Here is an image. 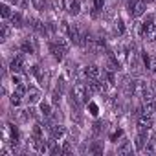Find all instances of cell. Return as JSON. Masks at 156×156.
Segmentation results:
<instances>
[{
	"label": "cell",
	"instance_id": "cell-12",
	"mask_svg": "<svg viewBox=\"0 0 156 156\" xmlns=\"http://www.w3.org/2000/svg\"><path fill=\"white\" fill-rule=\"evenodd\" d=\"M147 9H149V4L145 2V0H136L134 2V8H132V11L129 13L132 19H141L145 13H147Z\"/></svg>",
	"mask_w": 156,
	"mask_h": 156
},
{
	"label": "cell",
	"instance_id": "cell-21",
	"mask_svg": "<svg viewBox=\"0 0 156 156\" xmlns=\"http://www.w3.org/2000/svg\"><path fill=\"white\" fill-rule=\"evenodd\" d=\"M87 110H88V114H90L92 118H99V112H101V108H99V105H98L94 99H90V101L87 103Z\"/></svg>",
	"mask_w": 156,
	"mask_h": 156
},
{
	"label": "cell",
	"instance_id": "cell-14",
	"mask_svg": "<svg viewBox=\"0 0 156 156\" xmlns=\"http://www.w3.org/2000/svg\"><path fill=\"white\" fill-rule=\"evenodd\" d=\"M15 6L13 4H9V2H6V0H2V4H0V13H2V20H9L11 19V15L15 13Z\"/></svg>",
	"mask_w": 156,
	"mask_h": 156
},
{
	"label": "cell",
	"instance_id": "cell-23",
	"mask_svg": "<svg viewBox=\"0 0 156 156\" xmlns=\"http://www.w3.org/2000/svg\"><path fill=\"white\" fill-rule=\"evenodd\" d=\"M143 41H145L147 44H154V42H156V24H154L152 28H149V30H145V35H143Z\"/></svg>",
	"mask_w": 156,
	"mask_h": 156
},
{
	"label": "cell",
	"instance_id": "cell-3",
	"mask_svg": "<svg viewBox=\"0 0 156 156\" xmlns=\"http://www.w3.org/2000/svg\"><path fill=\"white\" fill-rule=\"evenodd\" d=\"M42 87L39 85H33V83H28V92H26V98H24V103L26 105H39V101L42 99Z\"/></svg>",
	"mask_w": 156,
	"mask_h": 156
},
{
	"label": "cell",
	"instance_id": "cell-7",
	"mask_svg": "<svg viewBox=\"0 0 156 156\" xmlns=\"http://www.w3.org/2000/svg\"><path fill=\"white\" fill-rule=\"evenodd\" d=\"M85 79H101V73H103V66L96 64V62H88L81 68Z\"/></svg>",
	"mask_w": 156,
	"mask_h": 156
},
{
	"label": "cell",
	"instance_id": "cell-19",
	"mask_svg": "<svg viewBox=\"0 0 156 156\" xmlns=\"http://www.w3.org/2000/svg\"><path fill=\"white\" fill-rule=\"evenodd\" d=\"M123 136H125V130H123L121 127H112L110 132H108V141H110V143H118Z\"/></svg>",
	"mask_w": 156,
	"mask_h": 156
},
{
	"label": "cell",
	"instance_id": "cell-4",
	"mask_svg": "<svg viewBox=\"0 0 156 156\" xmlns=\"http://www.w3.org/2000/svg\"><path fill=\"white\" fill-rule=\"evenodd\" d=\"M19 50L26 55H33L37 50H39V44H37V39H35V33L33 35H28L24 39H20L19 42Z\"/></svg>",
	"mask_w": 156,
	"mask_h": 156
},
{
	"label": "cell",
	"instance_id": "cell-24",
	"mask_svg": "<svg viewBox=\"0 0 156 156\" xmlns=\"http://www.w3.org/2000/svg\"><path fill=\"white\" fill-rule=\"evenodd\" d=\"M103 151H105V143H103L101 140L92 141V145L88 147V152H94V154H99V152H103Z\"/></svg>",
	"mask_w": 156,
	"mask_h": 156
},
{
	"label": "cell",
	"instance_id": "cell-27",
	"mask_svg": "<svg viewBox=\"0 0 156 156\" xmlns=\"http://www.w3.org/2000/svg\"><path fill=\"white\" fill-rule=\"evenodd\" d=\"M151 73H152V75H154V77H156V66H154V68H152V70H151Z\"/></svg>",
	"mask_w": 156,
	"mask_h": 156
},
{
	"label": "cell",
	"instance_id": "cell-29",
	"mask_svg": "<svg viewBox=\"0 0 156 156\" xmlns=\"http://www.w3.org/2000/svg\"><path fill=\"white\" fill-rule=\"evenodd\" d=\"M121 2H125V0H121Z\"/></svg>",
	"mask_w": 156,
	"mask_h": 156
},
{
	"label": "cell",
	"instance_id": "cell-17",
	"mask_svg": "<svg viewBox=\"0 0 156 156\" xmlns=\"http://www.w3.org/2000/svg\"><path fill=\"white\" fill-rule=\"evenodd\" d=\"M13 33H15V28L11 26V22L9 20H2V42H8Z\"/></svg>",
	"mask_w": 156,
	"mask_h": 156
},
{
	"label": "cell",
	"instance_id": "cell-10",
	"mask_svg": "<svg viewBox=\"0 0 156 156\" xmlns=\"http://www.w3.org/2000/svg\"><path fill=\"white\" fill-rule=\"evenodd\" d=\"M152 127H154V118H152V114H140V116H136V129L152 130Z\"/></svg>",
	"mask_w": 156,
	"mask_h": 156
},
{
	"label": "cell",
	"instance_id": "cell-2",
	"mask_svg": "<svg viewBox=\"0 0 156 156\" xmlns=\"http://www.w3.org/2000/svg\"><path fill=\"white\" fill-rule=\"evenodd\" d=\"M70 96L79 103L81 107H85L88 101H90V90H88V87H87V81H73V87H72V90H70Z\"/></svg>",
	"mask_w": 156,
	"mask_h": 156
},
{
	"label": "cell",
	"instance_id": "cell-6",
	"mask_svg": "<svg viewBox=\"0 0 156 156\" xmlns=\"http://www.w3.org/2000/svg\"><path fill=\"white\" fill-rule=\"evenodd\" d=\"M64 2V13L72 19L79 17L83 11V0H62Z\"/></svg>",
	"mask_w": 156,
	"mask_h": 156
},
{
	"label": "cell",
	"instance_id": "cell-1",
	"mask_svg": "<svg viewBox=\"0 0 156 156\" xmlns=\"http://www.w3.org/2000/svg\"><path fill=\"white\" fill-rule=\"evenodd\" d=\"M46 46H48V51H50V55L53 57V61H55V62H62V61L66 59V55L70 53V48H72L73 44L70 42L68 37L57 33V35H53L51 39L46 41Z\"/></svg>",
	"mask_w": 156,
	"mask_h": 156
},
{
	"label": "cell",
	"instance_id": "cell-18",
	"mask_svg": "<svg viewBox=\"0 0 156 156\" xmlns=\"http://www.w3.org/2000/svg\"><path fill=\"white\" fill-rule=\"evenodd\" d=\"M140 20H141V24H143V28H145V30L152 28V26L156 24V11H147Z\"/></svg>",
	"mask_w": 156,
	"mask_h": 156
},
{
	"label": "cell",
	"instance_id": "cell-28",
	"mask_svg": "<svg viewBox=\"0 0 156 156\" xmlns=\"http://www.w3.org/2000/svg\"><path fill=\"white\" fill-rule=\"evenodd\" d=\"M152 53L156 55V42H154V48H152Z\"/></svg>",
	"mask_w": 156,
	"mask_h": 156
},
{
	"label": "cell",
	"instance_id": "cell-16",
	"mask_svg": "<svg viewBox=\"0 0 156 156\" xmlns=\"http://www.w3.org/2000/svg\"><path fill=\"white\" fill-rule=\"evenodd\" d=\"M141 152H145V154H156V132L151 130V136H149V140H147V143H145V147H143Z\"/></svg>",
	"mask_w": 156,
	"mask_h": 156
},
{
	"label": "cell",
	"instance_id": "cell-11",
	"mask_svg": "<svg viewBox=\"0 0 156 156\" xmlns=\"http://www.w3.org/2000/svg\"><path fill=\"white\" fill-rule=\"evenodd\" d=\"M134 151H136L134 141H130V140L125 138V136L116 143V152H118V154H132Z\"/></svg>",
	"mask_w": 156,
	"mask_h": 156
},
{
	"label": "cell",
	"instance_id": "cell-25",
	"mask_svg": "<svg viewBox=\"0 0 156 156\" xmlns=\"http://www.w3.org/2000/svg\"><path fill=\"white\" fill-rule=\"evenodd\" d=\"M94 2H96V9L98 11H103L105 6H107V0H94Z\"/></svg>",
	"mask_w": 156,
	"mask_h": 156
},
{
	"label": "cell",
	"instance_id": "cell-13",
	"mask_svg": "<svg viewBox=\"0 0 156 156\" xmlns=\"http://www.w3.org/2000/svg\"><path fill=\"white\" fill-rule=\"evenodd\" d=\"M9 22H11V26H13L15 30H22V28H26V15H24L22 11L15 9V13L11 15Z\"/></svg>",
	"mask_w": 156,
	"mask_h": 156
},
{
	"label": "cell",
	"instance_id": "cell-20",
	"mask_svg": "<svg viewBox=\"0 0 156 156\" xmlns=\"http://www.w3.org/2000/svg\"><path fill=\"white\" fill-rule=\"evenodd\" d=\"M62 73L68 77V81H72L73 77H77V73H79V70H77V64L72 62V61H68V62H66V68H64Z\"/></svg>",
	"mask_w": 156,
	"mask_h": 156
},
{
	"label": "cell",
	"instance_id": "cell-26",
	"mask_svg": "<svg viewBox=\"0 0 156 156\" xmlns=\"http://www.w3.org/2000/svg\"><path fill=\"white\" fill-rule=\"evenodd\" d=\"M151 92L156 96V77H154V81H151Z\"/></svg>",
	"mask_w": 156,
	"mask_h": 156
},
{
	"label": "cell",
	"instance_id": "cell-15",
	"mask_svg": "<svg viewBox=\"0 0 156 156\" xmlns=\"http://www.w3.org/2000/svg\"><path fill=\"white\" fill-rule=\"evenodd\" d=\"M31 8L37 11V13H46L50 9H53L50 6V0H31Z\"/></svg>",
	"mask_w": 156,
	"mask_h": 156
},
{
	"label": "cell",
	"instance_id": "cell-22",
	"mask_svg": "<svg viewBox=\"0 0 156 156\" xmlns=\"http://www.w3.org/2000/svg\"><path fill=\"white\" fill-rule=\"evenodd\" d=\"M92 132H94L96 136H101L103 132H107V121H103V119H98V121L92 125Z\"/></svg>",
	"mask_w": 156,
	"mask_h": 156
},
{
	"label": "cell",
	"instance_id": "cell-5",
	"mask_svg": "<svg viewBox=\"0 0 156 156\" xmlns=\"http://www.w3.org/2000/svg\"><path fill=\"white\" fill-rule=\"evenodd\" d=\"M68 136V129L59 121V123H51V127L48 129V138L51 141H62Z\"/></svg>",
	"mask_w": 156,
	"mask_h": 156
},
{
	"label": "cell",
	"instance_id": "cell-9",
	"mask_svg": "<svg viewBox=\"0 0 156 156\" xmlns=\"http://www.w3.org/2000/svg\"><path fill=\"white\" fill-rule=\"evenodd\" d=\"M37 108H39V116L42 118V119H48L51 114H53V101L51 99H48V98H42L41 101H39V105H37Z\"/></svg>",
	"mask_w": 156,
	"mask_h": 156
},
{
	"label": "cell",
	"instance_id": "cell-8",
	"mask_svg": "<svg viewBox=\"0 0 156 156\" xmlns=\"http://www.w3.org/2000/svg\"><path fill=\"white\" fill-rule=\"evenodd\" d=\"M112 35L121 39L127 35V24H125V19L121 15H116L114 20H112Z\"/></svg>",
	"mask_w": 156,
	"mask_h": 156
}]
</instances>
